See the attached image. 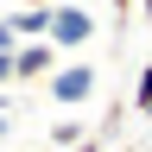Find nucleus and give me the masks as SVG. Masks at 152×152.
I'll return each instance as SVG.
<instances>
[{
	"mask_svg": "<svg viewBox=\"0 0 152 152\" xmlns=\"http://www.w3.org/2000/svg\"><path fill=\"white\" fill-rule=\"evenodd\" d=\"M19 7H64V0H19Z\"/></svg>",
	"mask_w": 152,
	"mask_h": 152,
	"instance_id": "obj_10",
	"label": "nucleus"
},
{
	"mask_svg": "<svg viewBox=\"0 0 152 152\" xmlns=\"http://www.w3.org/2000/svg\"><path fill=\"white\" fill-rule=\"evenodd\" d=\"M76 140H89V127H83V121H57V127L45 133V152H70Z\"/></svg>",
	"mask_w": 152,
	"mask_h": 152,
	"instance_id": "obj_5",
	"label": "nucleus"
},
{
	"mask_svg": "<svg viewBox=\"0 0 152 152\" xmlns=\"http://www.w3.org/2000/svg\"><path fill=\"white\" fill-rule=\"evenodd\" d=\"M89 38H95V13H89V7H76V0L51 7V32H45L51 51H83Z\"/></svg>",
	"mask_w": 152,
	"mask_h": 152,
	"instance_id": "obj_2",
	"label": "nucleus"
},
{
	"mask_svg": "<svg viewBox=\"0 0 152 152\" xmlns=\"http://www.w3.org/2000/svg\"><path fill=\"white\" fill-rule=\"evenodd\" d=\"M133 114L152 121V64H140V76H133Z\"/></svg>",
	"mask_w": 152,
	"mask_h": 152,
	"instance_id": "obj_6",
	"label": "nucleus"
},
{
	"mask_svg": "<svg viewBox=\"0 0 152 152\" xmlns=\"http://www.w3.org/2000/svg\"><path fill=\"white\" fill-rule=\"evenodd\" d=\"M70 152H102V140H95V133H89V140H76Z\"/></svg>",
	"mask_w": 152,
	"mask_h": 152,
	"instance_id": "obj_8",
	"label": "nucleus"
},
{
	"mask_svg": "<svg viewBox=\"0 0 152 152\" xmlns=\"http://www.w3.org/2000/svg\"><path fill=\"white\" fill-rule=\"evenodd\" d=\"M133 7H140V13H146V19H152V0H133Z\"/></svg>",
	"mask_w": 152,
	"mask_h": 152,
	"instance_id": "obj_11",
	"label": "nucleus"
},
{
	"mask_svg": "<svg viewBox=\"0 0 152 152\" xmlns=\"http://www.w3.org/2000/svg\"><path fill=\"white\" fill-rule=\"evenodd\" d=\"M95 89H102V76H95V64H89V57H76V64H57V70L45 76V95H51L57 108H83Z\"/></svg>",
	"mask_w": 152,
	"mask_h": 152,
	"instance_id": "obj_1",
	"label": "nucleus"
},
{
	"mask_svg": "<svg viewBox=\"0 0 152 152\" xmlns=\"http://www.w3.org/2000/svg\"><path fill=\"white\" fill-rule=\"evenodd\" d=\"M0 140H7V95H0Z\"/></svg>",
	"mask_w": 152,
	"mask_h": 152,
	"instance_id": "obj_9",
	"label": "nucleus"
},
{
	"mask_svg": "<svg viewBox=\"0 0 152 152\" xmlns=\"http://www.w3.org/2000/svg\"><path fill=\"white\" fill-rule=\"evenodd\" d=\"M0 26H7L19 45H45V32H51V7H13Z\"/></svg>",
	"mask_w": 152,
	"mask_h": 152,
	"instance_id": "obj_4",
	"label": "nucleus"
},
{
	"mask_svg": "<svg viewBox=\"0 0 152 152\" xmlns=\"http://www.w3.org/2000/svg\"><path fill=\"white\" fill-rule=\"evenodd\" d=\"M57 70V51L51 45H19L13 51V83L26 89V83H45V76Z\"/></svg>",
	"mask_w": 152,
	"mask_h": 152,
	"instance_id": "obj_3",
	"label": "nucleus"
},
{
	"mask_svg": "<svg viewBox=\"0 0 152 152\" xmlns=\"http://www.w3.org/2000/svg\"><path fill=\"white\" fill-rule=\"evenodd\" d=\"M108 13H114V19L127 26V19H133V0H108Z\"/></svg>",
	"mask_w": 152,
	"mask_h": 152,
	"instance_id": "obj_7",
	"label": "nucleus"
}]
</instances>
